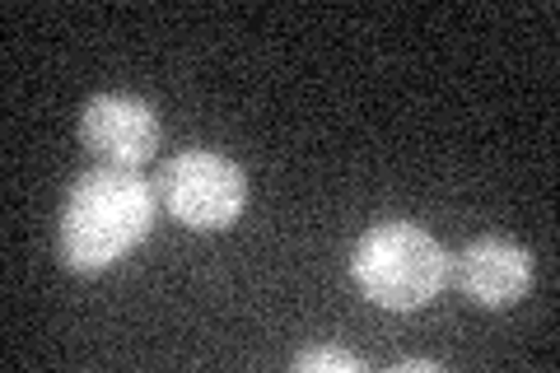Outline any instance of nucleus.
<instances>
[{"instance_id":"2","label":"nucleus","mask_w":560,"mask_h":373,"mask_svg":"<svg viewBox=\"0 0 560 373\" xmlns=\"http://www.w3.org/2000/svg\"><path fill=\"white\" fill-rule=\"evenodd\" d=\"M350 276L378 308L411 313L430 304L448 280V253L411 220L374 224L350 253Z\"/></svg>"},{"instance_id":"7","label":"nucleus","mask_w":560,"mask_h":373,"mask_svg":"<svg viewBox=\"0 0 560 373\" xmlns=\"http://www.w3.org/2000/svg\"><path fill=\"white\" fill-rule=\"evenodd\" d=\"M397 369H401V373H434L440 364H434V360H401Z\"/></svg>"},{"instance_id":"3","label":"nucleus","mask_w":560,"mask_h":373,"mask_svg":"<svg viewBox=\"0 0 560 373\" xmlns=\"http://www.w3.org/2000/svg\"><path fill=\"white\" fill-rule=\"evenodd\" d=\"M154 191L168 206V215L187 229H224L248 206V177L234 159L215 150H183L154 177Z\"/></svg>"},{"instance_id":"1","label":"nucleus","mask_w":560,"mask_h":373,"mask_svg":"<svg viewBox=\"0 0 560 373\" xmlns=\"http://www.w3.org/2000/svg\"><path fill=\"white\" fill-rule=\"evenodd\" d=\"M154 191L136 168H108L98 164L75 177L66 191L61 220H57V257L66 271L75 276H98L113 261H121L150 238L154 224Z\"/></svg>"},{"instance_id":"5","label":"nucleus","mask_w":560,"mask_h":373,"mask_svg":"<svg viewBox=\"0 0 560 373\" xmlns=\"http://www.w3.org/2000/svg\"><path fill=\"white\" fill-rule=\"evenodd\" d=\"M458 285L471 304L481 308H510L533 285V257L514 238L481 234L463 247L458 257Z\"/></svg>"},{"instance_id":"6","label":"nucleus","mask_w":560,"mask_h":373,"mask_svg":"<svg viewBox=\"0 0 560 373\" xmlns=\"http://www.w3.org/2000/svg\"><path fill=\"white\" fill-rule=\"evenodd\" d=\"M294 369L300 373H360L364 369V360L355 350H341V346H313V350H300L294 354Z\"/></svg>"},{"instance_id":"4","label":"nucleus","mask_w":560,"mask_h":373,"mask_svg":"<svg viewBox=\"0 0 560 373\" xmlns=\"http://www.w3.org/2000/svg\"><path fill=\"white\" fill-rule=\"evenodd\" d=\"M80 136L108 168H140L160 150V117L136 94H94L84 103Z\"/></svg>"}]
</instances>
